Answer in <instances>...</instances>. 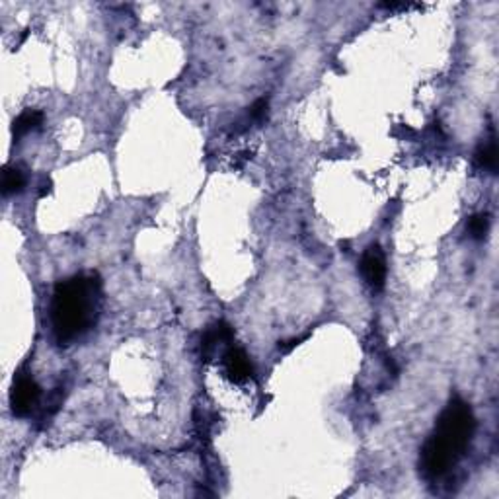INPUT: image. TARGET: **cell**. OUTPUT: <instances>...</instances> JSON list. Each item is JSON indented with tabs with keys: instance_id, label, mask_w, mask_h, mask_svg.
Here are the masks:
<instances>
[{
	"instance_id": "cell-1",
	"label": "cell",
	"mask_w": 499,
	"mask_h": 499,
	"mask_svg": "<svg viewBox=\"0 0 499 499\" xmlns=\"http://www.w3.org/2000/svg\"><path fill=\"white\" fill-rule=\"evenodd\" d=\"M474 431L476 418L472 408L461 398H453L437 419L435 431L421 448L419 466L426 478L437 480L445 476L466 453Z\"/></svg>"
},
{
	"instance_id": "cell-2",
	"label": "cell",
	"mask_w": 499,
	"mask_h": 499,
	"mask_svg": "<svg viewBox=\"0 0 499 499\" xmlns=\"http://www.w3.org/2000/svg\"><path fill=\"white\" fill-rule=\"evenodd\" d=\"M102 283L96 275H73L55 287L51 301V326L61 345L73 344L96 324Z\"/></svg>"
},
{
	"instance_id": "cell-3",
	"label": "cell",
	"mask_w": 499,
	"mask_h": 499,
	"mask_svg": "<svg viewBox=\"0 0 499 499\" xmlns=\"http://www.w3.org/2000/svg\"><path fill=\"white\" fill-rule=\"evenodd\" d=\"M41 400V386L28 373H20L14 379L10 392V408L18 418H28Z\"/></svg>"
},
{
	"instance_id": "cell-4",
	"label": "cell",
	"mask_w": 499,
	"mask_h": 499,
	"mask_svg": "<svg viewBox=\"0 0 499 499\" xmlns=\"http://www.w3.org/2000/svg\"><path fill=\"white\" fill-rule=\"evenodd\" d=\"M361 273L367 285L374 291H381L386 281V259L379 244H371L361 257Z\"/></svg>"
},
{
	"instance_id": "cell-5",
	"label": "cell",
	"mask_w": 499,
	"mask_h": 499,
	"mask_svg": "<svg viewBox=\"0 0 499 499\" xmlns=\"http://www.w3.org/2000/svg\"><path fill=\"white\" fill-rule=\"evenodd\" d=\"M225 371H227L228 379L232 382L248 381L254 374V367L250 363V357L240 347H230L225 353Z\"/></svg>"
},
{
	"instance_id": "cell-6",
	"label": "cell",
	"mask_w": 499,
	"mask_h": 499,
	"mask_svg": "<svg viewBox=\"0 0 499 499\" xmlns=\"http://www.w3.org/2000/svg\"><path fill=\"white\" fill-rule=\"evenodd\" d=\"M474 164H476V168L485 170L490 174L498 172V143H495V137H490L478 147L476 155H474Z\"/></svg>"
},
{
	"instance_id": "cell-7",
	"label": "cell",
	"mask_w": 499,
	"mask_h": 499,
	"mask_svg": "<svg viewBox=\"0 0 499 499\" xmlns=\"http://www.w3.org/2000/svg\"><path fill=\"white\" fill-rule=\"evenodd\" d=\"M43 125V113L37 110H28L20 113L18 118L14 119V125H12V135L16 139H20L24 135H28L31 131H37L39 127Z\"/></svg>"
},
{
	"instance_id": "cell-8",
	"label": "cell",
	"mask_w": 499,
	"mask_h": 499,
	"mask_svg": "<svg viewBox=\"0 0 499 499\" xmlns=\"http://www.w3.org/2000/svg\"><path fill=\"white\" fill-rule=\"evenodd\" d=\"M232 338H235V330L227 322H217L205 331L201 344H203L205 351H213L217 345L228 344V341H232Z\"/></svg>"
},
{
	"instance_id": "cell-9",
	"label": "cell",
	"mask_w": 499,
	"mask_h": 499,
	"mask_svg": "<svg viewBox=\"0 0 499 499\" xmlns=\"http://www.w3.org/2000/svg\"><path fill=\"white\" fill-rule=\"evenodd\" d=\"M26 185V176L18 166H6L2 172V193L4 195H16L20 193Z\"/></svg>"
},
{
	"instance_id": "cell-10",
	"label": "cell",
	"mask_w": 499,
	"mask_h": 499,
	"mask_svg": "<svg viewBox=\"0 0 499 499\" xmlns=\"http://www.w3.org/2000/svg\"><path fill=\"white\" fill-rule=\"evenodd\" d=\"M466 228H468L470 236H472L474 240H484L485 236H488V232H490V215L488 213L472 215V217L468 219Z\"/></svg>"
},
{
	"instance_id": "cell-11",
	"label": "cell",
	"mask_w": 499,
	"mask_h": 499,
	"mask_svg": "<svg viewBox=\"0 0 499 499\" xmlns=\"http://www.w3.org/2000/svg\"><path fill=\"white\" fill-rule=\"evenodd\" d=\"M267 110H269L267 98H259L248 110V123H262L267 118Z\"/></svg>"
},
{
	"instance_id": "cell-12",
	"label": "cell",
	"mask_w": 499,
	"mask_h": 499,
	"mask_svg": "<svg viewBox=\"0 0 499 499\" xmlns=\"http://www.w3.org/2000/svg\"><path fill=\"white\" fill-rule=\"evenodd\" d=\"M379 8H384V10H410V8H419V4H408V2H382L379 4Z\"/></svg>"
}]
</instances>
